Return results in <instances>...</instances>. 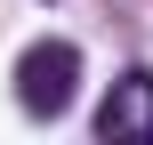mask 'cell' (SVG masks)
<instances>
[{"label": "cell", "mask_w": 153, "mask_h": 145, "mask_svg": "<svg viewBox=\"0 0 153 145\" xmlns=\"http://www.w3.org/2000/svg\"><path fill=\"white\" fill-rule=\"evenodd\" d=\"M73 97H81V48L65 32H40L16 57V105H24V121H56V113H73Z\"/></svg>", "instance_id": "cell-1"}, {"label": "cell", "mask_w": 153, "mask_h": 145, "mask_svg": "<svg viewBox=\"0 0 153 145\" xmlns=\"http://www.w3.org/2000/svg\"><path fill=\"white\" fill-rule=\"evenodd\" d=\"M97 137H105V145H153V73H145V65H129V73L105 89Z\"/></svg>", "instance_id": "cell-2"}]
</instances>
